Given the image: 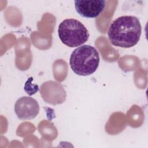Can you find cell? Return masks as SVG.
<instances>
[{
  "label": "cell",
  "instance_id": "2",
  "mask_svg": "<svg viewBox=\"0 0 148 148\" xmlns=\"http://www.w3.org/2000/svg\"><path fill=\"white\" fill-rule=\"evenodd\" d=\"M99 64V55L93 46L84 45L79 46L72 53L69 64L73 72L79 76L94 73Z\"/></svg>",
  "mask_w": 148,
  "mask_h": 148
},
{
  "label": "cell",
  "instance_id": "1",
  "mask_svg": "<svg viewBox=\"0 0 148 148\" xmlns=\"http://www.w3.org/2000/svg\"><path fill=\"white\" fill-rule=\"evenodd\" d=\"M141 33L142 27L138 17L122 16L111 23L108 35L113 45L122 48H130L138 43Z\"/></svg>",
  "mask_w": 148,
  "mask_h": 148
},
{
  "label": "cell",
  "instance_id": "6",
  "mask_svg": "<svg viewBox=\"0 0 148 148\" xmlns=\"http://www.w3.org/2000/svg\"><path fill=\"white\" fill-rule=\"evenodd\" d=\"M32 80H33V78L32 77H29L25 82L24 86V90L29 95H33L39 91L38 86L36 84H33L31 82Z\"/></svg>",
  "mask_w": 148,
  "mask_h": 148
},
{
  "label": "cell",
  "instance_id": "3",
  "mask_svg": "<svg viewBox=\"0 0 148 148\" xmlns=\"http://www.w3.org/2000/svg\"><path fill=\"white\" fill-rule=\"evenodd\" d=\"M58 34L62 43L70 47L80 46L89 38L86 27L80 21L74 18L63 20L58 26Z\"/></svg>",
  "mask_w": 148,
  "mask_h": 148
},
{
  "label": "cell",
  "instance_id": "4",
  "mask_svg": "<svg viewBox=\"0 0 148 148\" xmlns=\"http://www.w3.org/2000/svg\"><path fill=\"white\" fill-rule=\"evenodd\" d=\"M14 112L20 120L33 119L39 112V105L34 98L27 96L22 97L15 103Z\"/></svg>",
  "mask_w": 148,
  "mask_h": 148
},
{
  "label": "cell",
  "instance_id": "5",
  "mask_svg": "<svg viewBox=\"0 0 148 148\" xmlns=\"http://www.w3.org/2000/svg\"><path fill=\"white\" fill-rule=\"evenodd\" d=\"M106 3L103 0H77L75 1V7L82 17L95 18L103 11Z\"/></svg>",
  "mask_w": 148,
  "mask_h": 148
}]
</instances>
